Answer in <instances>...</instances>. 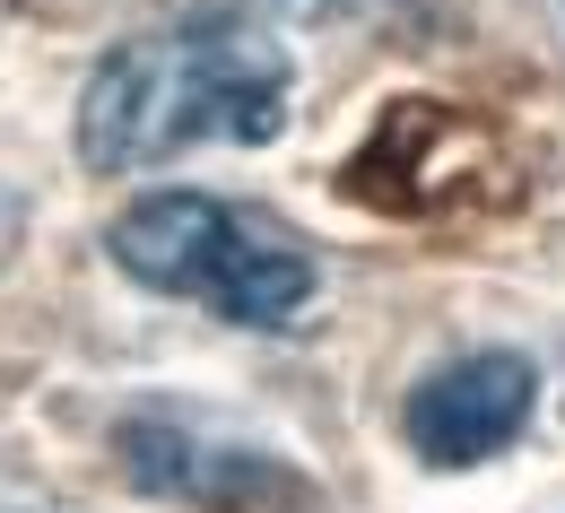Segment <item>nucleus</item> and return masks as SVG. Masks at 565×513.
Returning <instances> with one entry per match:
<instances>
[{"label": "nucleus", "instance_id": "7ed1b4c3", "mask_svg": "<svg viewBox=\"0 0 565 513\" xmlns=\"http://www.w3.org/2000/svg\"><path fill=\"white\" fill-rule=\"evenodd\" d=\"M105 452H114L131 496L174 505V513H296V505L322 513V488L296 461H279L270 443L235 436L201 409H174V400L122 409L105 427Z\"/></svg>", "mask_w": 565, "mask_h": 513}, {"label": "nucleus", "instance_id": "20e7f679", "mask_svg": "<svg viewBox=\"0 0 565 513\" xmlns=\"http://www.w3.org/2000/svg\"><path fill=\"white\" fill-rule=\"evenodd\" d=\"M531 409H540V366L522 349H461L409 383L401 443L426 470H488L522 443Z\"/></svg>", "mask_w": 565, "mask_h": 513}, {"label": "nucleus", "instance_id": "423d86ee", "mask_svg": "<svg viewBox=\"0 0 565 513\" xmlns=\"http://www.w3.org/2000/svg\"><path fill=\"white\" fill-rule=\"evenodd\" d=\"M0 513H44V505H9V496H0Z\"/></svg>", "mask_w": 565, "mask_h": 513}, {"label": "nucleus", "instance_id": "f257e3e1", "mask_svg": "<svg viewBox=\"0 0 565 513\" xmlns=\"http://www.w3.org/2000/svg\"><path fill=\"white\" fill-rule=\"evenodd\" d=\"M296 114V53L253 18H174L122 35L71 114V148L87 174H148L201 140L262 148Z\"/></svg>", "mask_w": 565, "mask_h": 513}, {"label": "nucleus", "instance_id": "39448f33", "mask_svg": "<svg viewBox=\"0 0 565 513\" xmlns=\"http://www.w3.org/2000/svg\"><path fill=\"white\" fill-rule=\"evenodd\" d=\"M262 9H279V18H305V9H313V0H262Z\"/></svg>", "mask_w": 565, "mask_h": 513}, {"label": "nucleus", "instance_id": "f03ea898", "mask_svg": "<svg viewBox=\"0 0 565 513\" xmlns=\"http://www.w3.org/2000/svg\"><path fill=\"white\" fill-rule=\"evenodd\" d=\"M105 261L131 288L201 304L235 331H296L322 296V261L279 218L217 192H140L105 226Z\"/></svg>", "mask_w": 565, "mask_h": 513}]
</instances>
